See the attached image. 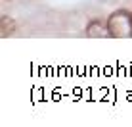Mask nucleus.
<instances>
[{
	"mask_svg": "<svg viewBox=\"0 0 132 127\" xmlns=\"http://www.w3.org/2000/svg\"><path fill=\"white\" fill-rule=\"evenodd\" d=\"M86 35H88L90 39H102V37H109V29H105L102 23H98V21H92L88 27H86Z\"/></svg>",
	"mask_w": 132,
	"mask_h": 127,
	"instance_id": "obj_2",
	"label": "nucleus"
},
{
	"mask_svg": "<svg viewBox=\"0 0 132 127\" xmlns=\"http://www.w3.org/2000/svg\"><path fill=\"white\" fill-rule=\"evenodd\" d=\"M13 29H15L13 19L8 17V16H2V19H0V37H8V35H12Z\"/></svg>",
	"mask_w": 132,
	"mask_h": 127,
	"instance_id": "obj_3",
	"label": "nucleus"
},
{
	"mask_svg": "<svg viewBox=\"0 0 132 127\" xmlns=\"http://www.w3.org/2000/svg\"><path fill=\"white\" fill-rule=\"evenodd\" d=\"M109 37L115 39H126L132 37V13L126 10H117L107 19Z\"/></svg>",
	"mask_w": 132,
	"mask_h": 127,
	"instance_id": "obj_1",
	"label": "nucleus"
}]
</instances>
